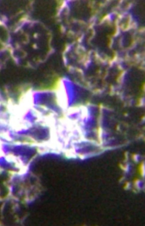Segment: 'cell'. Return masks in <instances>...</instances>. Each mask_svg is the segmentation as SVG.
<instances>
[{
  "instance_id": "cell-3",
  "label": "cell",
  "mask_w": 145,
  "mask_h": 226,
  "mask_svg": "<svg viewBox=\"0 0 145 226\" xmlns=\"http://www.w3.org/2000/svg\"><path fill=\"white\" fill-rule=\"evenodd\" d=\"M132 38L131 35L128 32L123 34L122 39L123 46L127 47L130 46L132 42Z\"/></svg>"
},
{
  "instance_id": "cell-1",
  "label": "cell",
  "mask_w": 145,
  "mask_h": 226,
  "mask_svg": "<svg viewBox=\"0 0 145 226\" xmlns=\"http://www.w3.org/2000/svg\"><path fill=\"white\" fill-rule=\"evenodd\" d=\"M95 34L93 39V45L101 50L108 48L110 37L114 31V27L107 24L102 25L95 28Z\"/></svg>"
},
{
  "instance_id": "cell-2",
  "label": "cell",
  "mask_w": 145,
  "mask_h": 226,
  "mask_svg": "<svg viewBox=\"0 0 145 226\" xmlns=\"http://www.w3.org/2000/svg\"><path fill=\"white\" fill-rule=\"evenodd\" d=\"M134 5L131 10L134 18L139 24H144L145 3L143 1H140Z\"/></svg>"
}]
</instances>
